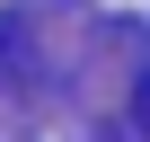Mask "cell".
<instances>
[{
  "mask_svg": "<svg viewBox=\"0 0 150 142\" xmlns=\"http://www.w3.org/2000/svg\"><path fill=\"white\" fill-rule=\"evenodd\" d=\"M27 80H35V27L0 18V89H27Z\"/></svg>",
  "mask_w": 150,
  "mask_h": 142,
  "instance_id": "cell-1",
  "label": "cell"
}]
</instances>
